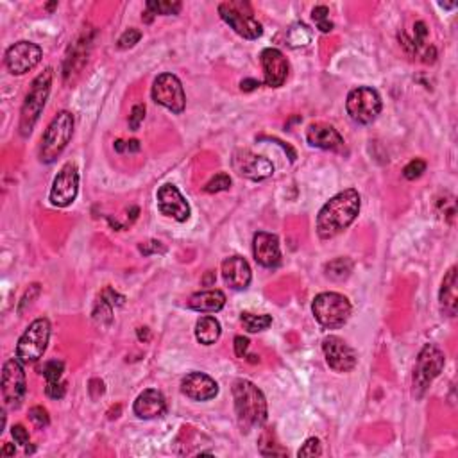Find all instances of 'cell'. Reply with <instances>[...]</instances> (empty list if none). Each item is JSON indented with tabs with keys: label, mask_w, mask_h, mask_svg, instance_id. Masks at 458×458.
<instances>
[{
	"label": "cell",
	"mask_w": 458,
	"mask_h": 458,
	"mask_svg": "<svg viewBox=\"0 0 458 458\" xmlns=\"http://www.w3.org/2000/svg\"><path fill=\"white\" fill-rule=\"evenodd\" d=\"M133 410L140 419H156L167 412V399L160 390L147 389L136 397Z\"/></svg>",
	"instance_id": "obj_21"
},
{
	"label": "cell",
	"mask_w": 458,
	"mask_h": 458,
	"mask_svg": "<svg viewBox=\"0 0 458 458\" xmlns=\"http://www.w3.org/2000/svg\"><path fill=\"white\" fill-rule=\"evenodd\" d=\"M457 267H451L447 274L444 276L442 286H440V310L447 317H454L458 308V295H457Z\"/></svg>",
	"instance_id": "obj_23"
},
{
	"label": "cell",
	"mask_w": 458,
	"mask_h": 458,
	"mask_svg": "<svg viewBox=\"0 0 458 458\" xmlns=\"http://www.w3.org/2000/svg\"><path fill=\"white\" fill-rule=\"evenodd\" d=\"M90 45H92V38L88 36V33H84V35L74 43L65 61V79H69L72 74H79L81 69L84 66V63L88 61Z\"/></svg>",
	"instance_id": "obj_24"
},
{
	"label": "cell",
	"mask_w": 458,
	"mask_h": 458,
	"mask_svg": "<svg viewBox=\"0 0 458 458\" xmlns=\"http://www.w3.org/2000/svg\"><path fill=\"white\" fill-rule=\"evenodd\" d=\"M446 355L435 344H426L417 356L412 376V392L416 397H423L430 389L433 380L442 372Z\"/></svg>",
	"instance_id": "obj_6"
},
{
	"label": "cell",
	"mask_w": 458,
	"mask_h": 458,
	"mask_svg": "<svg viewBox=\"0 0 458 458\" xmlns=\"http://www.w3.org/2000/svg\"><path fill=\"white\" fill-rule=\"evenodd\" d=\"M346 110L351 117L353 122L360 124V126H367L372 124L378 114L382 113V97L375 88L369 86H358V88L351 90L346 100Z\"/></svg>",
	"instance_id": "obj_9"
},
{
	"label": "cell",
	"mask_w": 458,
	"mask_h": 458,
	"mask_svg": "<svg viewBox=\"0 0 458 458\" xmlns=\"http://www.w3.org/2000/svg\"><path fill=\"white\" fill-rule=\"evenodd\" d=\"M50 339V322L49 319H36L29 328L23 331L16 344V358L22 363L29 365L35 363L45 355Z\"/></svg>",
	"instance_id": "obj_8"
},
{
	"label": "cell",
	"mask_w": 458,
	"mask_h": 458,
	"mask_svg": "<svg viewBox=\"0 0 458 458\" xmlns=\"http://www.w3.org/2000/svg\"><path fill=\"white\" fill-rule=\"evenodd\" d=\"M11 435L16 444H20V446H29V433H27V430L22 424H15V426L11 428Z\"/></svg>",
	"instance_id": "obj_43"
},
{
	"label": "cell",
	"mask_w": 458,
	"mask_h": 458,
	"mask_svg": "<svg viewBox=\"0 0 458 458\" xmlns=\"http://www.w3.org/2000/svg\"><path fill=\"white\" fill-rule=\"evenodd\" d=\"M88 390H90V396L93 397V399H99L100 396L104 394V382L99 378H93L90 380V385H88Z\"/></svg>",
	"instance_id": "obj_47"
},
{
	"label": "cell",
	"mask_w": 458,
	"mask_h": 458,
	"mask_svg": "<svg viewBox=\"0 0 458 458\" xmlns=\"http://www.w3.org/2000/svg\"><path fill=\"white\" fill-rule=\"evenodd\" d=\"M2 399H4L6 409L16 410L22 405L23 397L27 392L25 372L23 365L18 358H9L2 367Z\"/></svg>",
	"instance_id": "obj_10"
},
{
	"label": "cell",
	"mask_w": 458,
	"mask_h": 458,
	"mask_svg": "<svg viewBox=\"0 0 458 458\" xmlns=\"http://www.w3.org/2000/svg\"><path fill=\"white\" fill-rule=\"evenodd\" d=\"M215 281V276H213V272H208V276H206V279H204V285H211V283Z\"/></svg>",
	"instance_id": "obj_51"
},
{
	"label": "cell",
	"mask_w": 458,
	"mask_h": 458,
	"mask_svg": "<svg viewBox=\"0 0 458 458\" xmlns=\"http://www.w3.org/2000/svg\"><path fill=\"white\" fill-rule=\"evenodd\" d=\"M225 295L222 290H204L197 292L190 298L188 306L201 313H217L224 308Z\"/></svg>",
	"instance_id": "obj_25"
},
{
	"label": "cell",
	"mask_w": 458,
	"mask_h": 458,
	"mask_svg": "<svg viewBox=\"0 0 458 458\" xmlns=\"http://www.w3.org/2000/svg\"><path fill=\"white\" fill-rule=\"evenodd\" d=\"M111 315H113V303L106 298V295H100V299L97 301L95 312H93V319H95L99 324H110Z\"/></svg>",
	"instance_id": "obj_33"
},
{
	"label": "cell",
	"mask_w": 458,
	"mask_h": 458,
	"mask_svg": "<svg viewBox=\"0 0 458 458\" xmlns=\"http://www.w3.org/2000/svg\"><path fill=\"white\" fill-rule=\"evenodd\" d=\"M79 194V170L76 163H66L57 172L50 188V203L52 206L66 208L76 201Z\"/></svg>",
	"instance_id": "obj_12"
},
{
	"label": "cell",
	"mask_w": 458,
	"mask_h": 458,
	"mask_svg": "<svg viewBox=\"0 0 458 458\" xmlns=\"http://www.w3.org/2000/svg\"><path fill=\"white\" fill-rule=\"evenodd\" d=\"M181 392L194 401H210L218 394V385L204 372H190L181 382Z\"/></svg>",
	"instance_id": "obj_19"
},
{
	"label": "cell",
	"mask_w": 458,
	"mask_h": 458,
	"mask_svg": "<svg viewBox=\"0 0 458 458\" xmlns=\"http://www.w3.org/2000/svg\"><path fill=\"white\" fill-rule=\"evenodd\" d=\"M360 213V194L355 188L340 192L331 197L317 215V235L322 240H329L340 235L344 229L355 222Z\"/></svg>",
	"instance_id": "obj_1"
},
{
	"label": "cell",
	"mask_w": 458,
	"mask_h": 458,
	"mask_svg": "<svg viewBox=\"0 0 458 458\" xmlns=\"http://www.w3.org/2000/svg\"><path fill=\"white\" fill-rule=\"evenodd\" d=\"M147 11L153 15H177L181 11V2H170V0H149Z\"/></svg>",
	"instance_id": "obj_30"
},
{
	"label": "cell",
	"mask_w": 458,
	"mask_h": 458,
	"mask_svg": "<svg viewBox=\"0 0 458 458\" xmlns=\"http://www.w3.org/2000/svg\"><path fill=\"white\" fill-rule=\"evenodd\" d=\"M74 134V114L70 111L57 113L49 124L42 136L40 146V160L43 163H52L61 156Z\"/></svg>",
	"instance_id": "obj_4"
},
{
	"label": "cell",
	"mask_w": 458,
	"mask_h": 458,
	"mask_svg": "<svg viewBox=\"0 0 458 458\" xmlns=\"http://www.w3.org/2000/svg\"><path fill=\"white\" fill-rule=\"evenodd\" d=\"M54 70L45 69L31 84V90L25 95L23 100L22 111H20V134L22 136H29L35 129L36 122H38L40 114H42L43 107H45L47 99L50 95V86H52Z\"/></svg>",
	"instance_id": "obj_3"
},
{
	"label": "cell",
	"mask_w": 458,
	"mask_h": 458,
	"mask_svg": "<svg viewBox=\"0 0 458 458\" xmlns=\"http://www.w3.org/2000/svg\"><path fill=\"white\" fill-rule=\"evenodd\" d=\"M260 61L264 69L265 84L271 88L283 86L288 77V61H286L285 54L278 49H265L260 54Z\"/></svg>",
	"instance_id": "obj_17"
},
{
	"label": "cell",
	"mask_w": 458,
	"mask_h": 458,
	"mask_svg": "<svg viewBox=\"0 0 458 458\" xmlns=\"http://www.w3.org/2000/svg\"><path fill=\"white\" fill-rule=\"evenodd\" d=\"M426 172V161L421 160V158H416V160L410 161L405 168H403V176L406 177L409 181L417 180Z\"/></svg>",
	"instance_id": "obj_36"
},
{
	"label": "cell",
	"mask_w": 458,
	"mask_h": 458,
	"mask_svg": "<svg viewBox=\"0 0 458 458\" xmlns=\"http://www.w3.org/2000/svg\"><path fill=\"white\" fill-rule=\"evenodd\" d=\"M242 90H244V92H251V90H254V88H258V86H260V81H256V79H245V81H242Z\"/></svg>",
	"instance_id": "obj_48"
},
{
	"label": "cell",
	"mask_w": 458,
	"mask_h": 458,
	"mask_svg": "<svg viewBox=\"0 0 458 458\" xmlns=\"http://www.w3.org/2000/svg\"><path fill=\"white\" fill-rule=\"evenodd\" d=\"M38 295H40V285H38V283H33V285L29 286V288H27L25 294H23L22 301H20V306H18L20 315H22V313L25 312V310L29 308V306H31L33 303H35V299L38 298Z\"/></svg>",
	"instance_id": "obj_38"
},
{
	"label": "cell",
	"mask_w": 458,
	"mask_h": 458,
	"mask_svg": "<svg viewBox=\"0 0 458 458\" xmlns=\"http://www.w3.org/2000/svg\"><path fill=\"white\" fill-rule=\"evenodd\" d=\"M222 278L233 290H245L252 279L251 267L242 256H231L222 262Z\"/></svg>",
	"instance_id": "obj_20"
},
{
	"label": "cell",
	"mask_w": 458,
	"mask_h": 458,
	"mask_svg": "<svg viewBox=\"0 0 458 458\" xmlns=\"http://www.w3.org/2000/svg\"><path fill=\"white\" fill-rule=\"evenodd\" d=\"M29 419H31V423L35 424L38 430H43V428L49 426L50 423L49 412H47L43 406H33V409L29 410Z\"/></svg>",
	"instance_id": "obj_37"
},
{
	"label": "cell",
	"mask_w": 458,
	"mask_h": 458,
	"mask_svg": "<svg viewBox=\"0 0 458 458\" xmlns=\"http://www.w3.org/2000/svg\"><path fill=\"white\" fill-rule=\"evenodd\" d=\"M153 100L160 106L167 107L172 113H183L184 106H187V95H184L183 84H181L180 77L174 74H161L156 77L153 84Z\"/></svg>",
	"instance_id": "obj_11"
},
{
	"label": "cell",
	"mask_w": 458,
	"mask_h": 458,
	"mask_svg": "<svg viewBox=\"0 0 458 458\" xmlns=\"http://www.w3.org/2000/svg\"><path fill=\"white\" fill-rule=\"evenodd\" d=\"M229 187H231V177L225 172H221V174H217V176L208 181L204 192L206 194H218V192L229 190Z\"/></svg>",
	"instance_id": "obj_34"
},
{
	"label": "cell",
	"mask_w": 458,
	"mask_h": 458,
	"mask_svg": "<svg viewBox=\"0 0 458 458\" xmlns=\"http://www.w3.org/2000/svg\"><path fill=\"white\" fill-rule=\"evenodd\" d=\"M326 278L333 279V281H344L348 279L353 272V262L349 258H336L326 264L324 267Z\"/></svg>",
	"instance_id": "obj_27"
},
{
	"label": "cell",
	"mask_w": 458,
	"mask_h": 458,
	"mask_svg": "<svg viewBox=\"0 0 458 458\" xmlns=\"http://www.w3.org/2000/svg\"><path fill=\"white\" fill-rule=\"evenodd\" d=\"M158 208L165 217H170L177 222H187L190 218V206L176 184L172 183L163 184L158 190Z\"/></svg>",
	"instance_id": "obj_16"
},
{
	"label": "cell",
	"mask_w": 458,
	"mask_h": 458,
	"mask_svg": "<svg viewBox=\"0 0 458 458\" xmlns=\"http://www.w3.org/2000/svg\"><path fill=\"white\" fill-rule=\"evenodd\" d=\"M249 349V340L245 336H235V353H237L238 358H245Z\"/></svg>",
	"instance_id": "obj_46"
},
{
	"label": "cell",
	"mask_w": 458,
	"mask_h": 458,
	"mask_svg": "<svg viewBox=\"0 0 458 458\" xmlns=\"http://www.w3.org/2000/svg\"><path fill=\"white\" fill-rule=\"evenodd\" d=\"M235 410L242 426H264L267 421V399L264 392L249 380H237L233 383Z\"/></svg>",
	"instance_id": "obj_2"
},
{
	"label": "cell",
	"mask_w": 458,
	"mask_h": 458,
	"mask_svg": "<svg viewBox=\"0 0 458 458\" xmlns=\"http://www.w3.org/2000/svg\"><path fill=\"white\" fill-rule=\"evenodd\" d=\"M15 454V446L13 444H4V447L0 450V457H13Z\"/></svg>",
	"instance_id": "obj_49"
},
{
	"label": "cell",
	"mask_w": 458,
	"mask_h": 458,
	"mask_svg": "<svg viewBox=\"0 0 458 458\" xmlns=\"http://www.w3.org/2000/svg\"><path fill=\"white\" fill-rule=\"evenodd\" d=\"M329 9L326 6H317V8L312 11V18L313 22L317 23L319 31L321 33H331L333 23L329 22Z\"/></svg>",
	"instance_id": "obj_35"
},
{
	"label": "cell",
	"mask_w": 458,
	"mask_h": 458,
	"mask_svg": "<svg viewBox=\"0 0 458 458\" xmlns=\"http://www.w3.org/2000/svg\"><path fill=\"white\" fill-rule=\"evenodd\" d=\"M312 312L322 328L336 329L342 328L351 317V303L346 295L336 292H322L313 299Z\"/></svg>",
	"instance_id": "obj_5"
},
{
	"label": "cell",
	"mask_w": 458,
	"mask_h": 458,
	"mask_svg": "<svg viewBox=\"0 0 458 458\" xmlns=\"http://www.w3.org/2000/svg\"><path fill=\"white\" fill-rule=\"evenodd\" d=\"M138 339L143 340V342H149V339H151L149 328H138Z\"/></svg>",
	"instance_id": "obj_50"
},
{
	"label": "cell",
	"mask_w": 458,
	"mask_h": 458,
	"mask_svg": "<svg viewBox=\"0 0 458 458\" xmlns=\"http://www.w3.org/2000/svg\"><path fill=\"white\" fill-rule=\"evenodd\" d=\"M221 322L215 317H210V315L201 317L197 321V324H195V339L203 344V346H213L221 339Z\"/></svg>",
	"instance_id": "obj_26"
},
{
	"label": "cell",
	"mask_w": 458,
	"mask_h": 458,
	"mask_svg": "<svg viewBox=\"0 0 458 458\" xmlns=\"http://www.w3.org/2000/svg\"><path fill=\"white\" fill-rule=\"evenodd\" d=\"M45 394L49 397H52V399H61V397H65L66 394V385L63 382L47 383Z\"/></svg>",
	"instance_id": "obj_42"
},
{
	"label": "cell",
	"mask_w": 458,
	"mask_h": 458,
	"mask_svg": "<svg viewBox=\"0 0 458 458\" xmlns=\"http://www.w3.org/2000/svg\"><path fill=\"white\" fill-rule=\"evenodd\" d=\"M322 351H324L326 362L335 372H349L356 367L355 349L340 336H326L322 340Z\"/></svg>",
	"instance_id": "obj_14"
},
{
	"label": "cell",
	"mask_w": 458,
	"mask_h": 458,
	"mask_svg": "<svg viewBox=\"0 0 458 458\" xmlns=\"http://www.w3.org/2000/svg\"><path fill=\"white\" fill-rule=\"evenodd\" d=\"M240 321H242V324H244V328L247 329L249 333L264 331V329H267L269 326L272 324V317H271V315H267V313L256 315V313L244 312V313H242Z\"/></svg>",
	"instance_id": "obj_28"
},
{
	"label": "cell",
	"mask_w": 458,
	"mask_h": 458,
	"mask_svg": "<svg viewBox=\"0 0 458 458\" xmlns=\"http://www.w3.org/2000/svg\"><path fill=\"white\" fill-rule=\"evenodd\" d=\"M265 446H269V450H265L264 453H262L265 454V457H285L286 454V450H283V447L276 442V437L271 430H265L260 437V450Z\"/></svg>",
	"instance_id": "obj_32"
},
{
	"label": "cell",
	"mask_w": 458,
	"mask_h": 458,
	"mask_svg": "<svg viewBox=\"0 0 458 458\" xmlns=\"http://www.w3.org/2000/svg\"><path fill=\"white\" fill-rule=\"evenodd\" d=\"M252 254L254 260L265 269H276L281 264V247L279 238L272 233L258 231L252 238Z\"/></svg>",
	"instance_id": "obj_18"
},
{
	"label": "cell",
	"mask_w": 458,
	"mask_h": 458,
	"mask_svg": "<svg viewBox=\"0 0 458 458\" xmlns=\"http://www.w3.org/2000/svg\"><path fill=\"white\" fill-rule=\"evenodd\" d=\"M140 252H143L146 256H149V254H154V252H165V247L161 245V242L151 240V242H146V244L140 245Z\"/></svg>",
	"instance_id": "obj_45"
},
{
	"label": "cell",
	"mask_w": 458,
	"mask_h": 458,
	"mask_svg": "<svg viewBox=\"0 0 458 458\" xmlns=\"http://www.w3.org/2000/svg\"><path fill=\"white\" fill-rule=\"evenodd\" d=\"M43 378L47 380V383H54V382H61V376L65 372V363L61 360H49V362L43 363L42 369Z\"/></svg>",
	"instance_id": "obj_31"
},
{
	"label": "cell",
	"mask_w": 458,
	"mask_h": 458,
	"mask_svg": "<svg viewBox=\"0 0 458 458\" xmlns=\"http://www.w3.org/2000/svg\"><path fill=\"white\" fill-rule=\"evenodd\" d=\"M43 52L33 42H18L6 50V66L13 76H23L40 65Z\"/></svg>",
	"instance_id": "obj_13"
},
{
	"label": "cell",
	"mask_w": 458,
	"mask_h": 458,
	"mask_svg": "<svg viewBox=\"0 0 458 458\" xmlns=\"http://www.w3.org/2000/svg\"><path fill=\"white\" fill-rule=\"evenodd\" d=\"M286 42L288 45L298 49V47H306L310 42H312V31L305 23H295V25L290 27V31L286 35Z\"/></svg>",
	"instance_id": "obj_29"
},
{
	"label": "cell",
	"mask_w": 458,
	"mask_h": 458,
	"mask_svg": "<svg viewBox=\"0 0 458 458\" xmlns=\"http://www.w3.org/2000/svg\"><path fill=\"white\" fill-rule=\"evenodd\" d=\"M306 140L312 147L324 151H339L344 147V138L339 131L326 124H312L306 131Z\"/></svg>",
	"instance_id": "obj_22"
},
{
	"label": "cell",
	"mask_w": 458,
	"mask_h": 458,
	"mask_svg": "<svg viewBox=\"0 0 458 458\" xmlns=\"http://www.w3.org/2000/svg\"><path fill=\"white\" fill-rule=\"evenodd\" d=\"M143 119H146V106H143V104H136V106H133V110H131V114H129L131 131L140 129V124L143 122Z\"/></svg>",
	"instance_id": "obj_41"
},
{
	"label": "cell",
	"mask_w": 458,
	"mask_h": 458,
	"mask_svg": "<svg viewBox=\"0 0 458 458\" xmlns=\"http://www.w3.org/2000/svg\"><path fill=\"white\" fill-rule=\"evenodd\" d=\"M114 149H117V153H124V151H127V153H138L140 151V141L138 140H131V141H114Z\"/></svg>",
	"instance_id": "obj_44"
},
{
	"label": "cell",
	"mask_w": 458,
	"mask_h": 458,
	"mask_svg": "<svg viewBox=\"0 0 458 458\" xmlns=\"http://www.w3.org/2000/svg\"><path fill=\"white\" fill-rule=\"evenodd\" d=\"M298 454L299 457H321L322 447H321V442H319V439L312 437V439L306 440V442L303 444L301 450H299Z\"/></svg>",
	"instance_id": "obj_39"
},
{
	"label": "cell",
	"mask_w": 458,
	"mask_h": 458,
	"mask_svg": "<svg viewBox=\"0 0 458 458\" xmlns=\"http://www.w3.org/2000/svg\"><path fill=\"white\" fill-rule=\"evenodd\" d=\"M233 168L242 177H247L251 181H264L274 174L272 161L251 151H237L233 154Z\"/></svg>",
	"instance_id": "obj_15"
},
{
	"label": "cell",
	"mask_w": 458,
	"mask_h": 458,
	"mask_svg": "<svg viewBox=\"0 0 458 458\" xmlns=\"http://www.w3.org/2000/svg\"><path fill=\"white\" fill-rule=\"evenodd\" d=\"M141 38V33L138 29H127L122 36L119 38V49H131L136 45Z\"/></svg>",
	"instance_id": "obj_40"
},
{
	"label": "cell",
	"mask_w": 458,
	"mask_h": 458,
	"mask_svg": "<svg viewBox=\"0 0 458 458\" xmlns=\"http://www.w3.org/2000/svg\"><path fill=\"white\" fill-rule=\"evenodd\" d=\"M218 15L242 38L258 40L264 35L262 23L252 16L251 6L247 2H222L218 6Z\"/></svg>",
	"instance_id": "obj_7"
}]
</instances>
